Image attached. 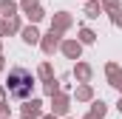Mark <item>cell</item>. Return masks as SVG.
<instances>
[{"label":"cell","mask_w":122,"mask_h":119,"mask_svg":"<svg viewBox=\"0 0 122 119\" xmlns=\"http://www.w3.org/2000/svg\"><path fill=\"white\" fill-rule=\"evenodd\" d=\"M34 88V77H31L26 68H11L9 71V94L14 99H26Z\"/></svg>","instance_id":"6da1fadb"}]
</instances>
